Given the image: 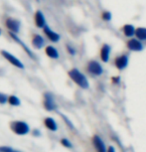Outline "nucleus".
<instances>
[{"label":"nucleus","instance_id":"obj_8","mask_svg":"<svg viewBox=\"0 0 146 152\" xmlns=\"http://www.w3.org/2000/svg\"><path fill=\"white\" fill-rule=\"evenodd\" d=\"M128 65V57L125 55H122L116 58L115 60V66L119 70H123L124 68H126Z\"/></svg>","mask_w":146,"mask_h":152},{"label":"nucleus","instance_id":"obj_13","mask_svg":"<svg viewBox=\"0 0 146 152\" xmlns=\"http://www.w3.org/2000/svg\"><path fill=\"white\" fill-rule=\"evenodd\" d=\"M110 47L108 45H104L101 50V58L104 62H107L110 59Z\"/></svg>","mask_w":146,"mask_h":152},{"label":"nucleus","instance_id":"obj_22","mask_svg":"<svg viewBox=\"0 0 146 152\" xmlns=\"http://www.w3.org/2000/svg\"><path fill=\"white\" fill-rule=\"evenodd\" d=\"M61 143H62V144L64 145V146H66V147H68V148H71L72 146H73V145H72V143H71L70 141H69L68 139H65V138L61 140Z\"/></svg>","mask_w":146,"mask_h":152},{"label":"nucleus","instance_id":"obj_18","mask_svg":"<svg viewBox=\"0 0 146 152\" xmlns=\"http://www.w3.org/2000/svg\"><path fill=\"white\" fill-rule=\"evenodd\" d=\"M135 35L139 40H146V28L139 27L135 31Z\"/></svg>","mask_w":146,"mask_h":152},{"label":"nucleus","instance_id":"obj_16","mask_svg":"<svg viewBox=\"0 0 146 152\" xmlns=\"http://www.w3.org/2000/svg\"><path fill=\"white\" fill-rule=\"evenodd\" d=\"M135 31H136V29L132 26V25H130V24L124 25V27H123V32H124V34H125V36H127V37L133 36L134 34H135Z\"/></svg>","mask_w":146,"mask_h":152},{"label":"nucleus","instance_id":"obj_23","mask_svg":"<svg viewBox=\"0 0 146 152\" xmlns=\"http://www.w3.org/2000/svg\"><path fill=\"white\" fill-rule=\"evenodd\" d=\"M6 102H8L7 96L3 94H0V104H5Z\"/></svg>","mask_w":146,"mask_h":152},{"label":"nucleus","instance_id":"obj_3","mask_svg":"<svg viewBox=\"0 0 146 152\" xmlns=\"http://www.w3.org/2000/svg\"><path fill=\"white\" fill-rule=\"evenodd\" d=\"M1 55L3 56L4 58L10 63V64L14 65L15 67L19 68V69H24V65L22 64V62H20L19 60L16 58V57H14L13 55H11L10 53H8V52H6V51L2 50L1 51Z\"/></svg>","mask_w":146,"mask_h":152},{"label":"nucleus","instance_id":"obj_9","mask_svg":"<svg viewBox=\"0 0 146 152\" xmlns=\"http://www.w3.org/2000/svg\"><path fill=\"white\" fill-rule=\"evenodd\" d=\"M127 47H128V49H130L131 51H137V52L143 50V45L136 39L129 40L127 43Z\"/></svg>","mask_w":146,"mask_h":152},{"label":"nucleus","instance_id":"obj_24","mask_svg":"<svg viewBox=\"0 0 146 152\" xmlns=\"http://www.w3.org/2000/svg\"><path fill=\"white\" fill-rule=\"evenodd\" d=\"M67 48H68V51H69V52H70V53L72 54V55H75V53H76V52H75V50H74V49L72 48L71 46H68Z\"/></svg>","mask_w":146,"mask_h":152},{"label":"nucleus","instance_id":"obj_7","mask_svg":"<svg viewBox=\"0 0 146 152\" xmlns=\"http://www.w3.org/2000/svg\"><path fill=\"white\" fill-rule=\"evenodd\" d=\"M9 35H10V37H11V38H12L13 40H15V41H16L17 43H18V44L21 45V47H23V49H24V50H25V52H26V53L28 54V55H29V56L31 57V58L34 59V60L36 59V57H35V55H34V54L32 53V51H31L30 49L28 48L27 46L25 45L24 43H23V42L21 41V40H20V39L18 38V37H17V36L15 35V34L12 33V32H10V33H9Z\"/></svg>","mask_w":146,"mask_h":152},{"label":"nucleus","instance_id":"obj_12","mask_svg":"<svg viewBox=\"0 0 146 152\" xmlns=\"http://www.w3.org/2000/svg\"><path fill=\"white\" fill-rule=\"evenodd\" d=\"M35 23H36V26L39 28H44L45 27V18L44 15L41 11H37L35 14Z\"/></svg>","mask_w":146,"mask_h":152},{"label":"nucleus","instance_id":"obj_25","mask_svg":"<svg viewBox=\"0 0 146 152\" xmlns=\"http://www.w3.org/2000/svg\"><path fill=\"white\" fill-rule=\"evenodd\" d=\"M108 152H115V150H114L113 147H110L108 148Z\"/></svg>","mask_w":146,"mask_h":152},{"label":"nucleus","instance_id":"obj_6","mask_svg":"<svg viewBox=\"0 0 146 152\" xmlns=\"http://www.w3.org/2000/svg\"><path fill=\"white\" fill-rule=\"evenodd\" d=\"M5 24H6V27L12 33H18V31L20 29V22L18 20L13 19V18H8Z\"/></svg>","mask_w":146,"mask_h":152},{"label":"nucleus","instance_id":"obj_5","mask_svg":"<svg viewBox=\"0 0 146 152\" xmlns=\"http://www.w3.org/2000/svg\"><path fill=\"white\" fill-rule=\"evenodd\" d=\"M88 70L90 73L94 75V76H99V75H101L102 72H104V70H102V68H101V66L99 65L97 62H96V61H91V62L88 63Z\"/></svg>","mask_w":146,"mask_h":152},{"label":"nucleus","instance_id":"obj_21","mask_svg":"<svg viewBox=\"0 0 146 152\" xmlns=\"http://www.w3.org/2000/svg\"><path fill=\"white\" fill-rule=\"evenodd\" d=\"M102 18L105 21H110L111 20V13L108 12V11H105V12L102 13Z\"/></svg>","mask_w":146,"mask_h":152},{"label":"nucleus","instance_id":"obj_2","mask_svg":"<svg viewBox=\"0 0 146 152\" xmlns=\"http://www.w3.org/2000/svg\"><path fill=\"white\" fill-rule=\"evenodd\" d=\"M11 129L18 135H25L29 132V126L24 121H13L11 122Z\"/></svg>","mask_w":146,"mask_h":152},{"label":"nucleus","instance_id":"obj_20","mask_svg":"<svg viewBox=\"0 0 146 152\" xmlns=\"http://www.w3.org/2000/svg\"><path fill=\"white\" fill-rule=\"evenodd\" d=\"M0 152H21L17 149H14L10 146H0Z\"/></svg>","mask_w":146,"mask_h":152},{"label":"nucleus","instance_id":"obj_17","mask_svg":"<svg viewBox=\"0 0 146 152\" xmlns=\"http://www.w3.org/2000/svg\"><path fill=\"white\" fill-rule=\"evenodd\" d=\"M32 44L35 48H42V46L44 45V40H43V38L41 36L39 35H35L34 36V38L32 40Z\"/></svg>","mask_w":146,"mask_h":152},{"label":"nucleus","instance_id":"obj_4","mask_svg":"<svg viewBox=\"0 0 146 152\" xmlns=\"http://www.w3.org/2000/svg\"><path fill=\"white\" fill-rule=\"evenodd\" d=\"M44 107L47 110L51 111L57 108V105L55 104L53 96L50 93H46L44 94Z\"/></svg>","mask_w":146,"mask_h":152},{"label":"nucleus","instance_id":"obj_1","mask_svg":"<svg viewBox=\"0 0 146 152\" xmlns=\"http://www.w3.org/2000/svg\"><path fill=\"white\" fill-rule=\"evenodd\" d=\"M69 76H70V78L82 88H88V82L87 78H85V77L79 70H77V69H73V70H71L70 72H69Z\"/></svg>","mask_w":146,"mask_h":152},{"label":"nucleus","instance_id":"obj_19","mask_svg":"<svg viewBox=\"0 0 146 152\" xmlns=\"http://www.w3.org/2000/svg\"><path fill=\"white\" fill-rule=\"evenodd\" d=\"M8 102H9L10 104L12 105H19L20 104V100L17 96H11L8 97Z\"/></svg>","mask_w":146,"mask_h":152},{"label":"nucleus","instance_id":"obj_26","mask_svg":"<svg viewBox=\"0 0 146 152\" xmlns=\"http://www.w3.org/2000/svg\"><path fill=\"white\" fill-rule=\"evenodd\" d=\"M0 34H1V32H0Z\"/></svg>","mask_w":146,"mask_h":152},{"label":"nucleus","instance_id":"obj_10","mask_svg":"<svg viewBox=\"0 0 146 152\" xmlns=\"http://www.w3.org/2000/svg\"><path fill=\"white\" fill-rule=\"evenodd\" d=\"M93 144H94V147H96V151L97 152H107V149H105V145L104 143L102 142V140L99 138V136L96 135L93 136Z\"/></svg>","mask_w":146,"mask_h":152},{"label":"nucleus","instance_id":"obj_14","mask_svg":"<svg viewBox=\"0 0 146 152\" xmlns=\"http://www.w3.org/2000/svg\"><path fill=\"white\" fill-rule=\"evenodd\" d=\"M46 54H47L50 58H53V59H58L59 58L58 51H57L54 47H52V46H48V47L46 48Z\"/></svg>","mask_w":146,"mask_h":152},{"label":"nucleus","instance_id":"obj_11","mask_svg":"<svg viewBox=\"0 0 146 152\" xmlns=\"http://www.w3.org/2000/svg\"><path fill=\"white\" fill-rule=\"evenodd\" d=\"M44 33L46 34V36H47L52 42H58L59 40H60V35H59V34H57V33L54 32V31H52L48 26L44 27Z\"/></svg>","mask_w":146,"mask_h":152},{"label":"nucleus","instance_id":"obj_15","mask_svg":"<svg viewBox=\"0 0 146 152\" xmlns=\"http://www.w3.org/2000/svg\"><path fill=\"white\" fill-rule=\"evenodd\" d=\"M44 122H45V125L47 126L50 130H52V131L57 130V123L53 118H51V117H47Z\"/></svg>","mask_w":146,"mask_h":152}]
</instances>
